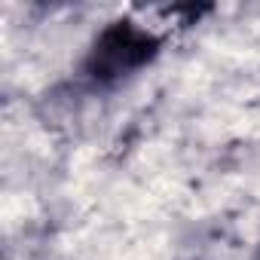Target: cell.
I'll use <instances>...</instances> for the list:
<instances>
[{
    "instance_id": "cell-1",
    "label": "cell",
    "mask_w": 260,
    "mask_h": 260,
    "mask_svg": "<svg viewBox=\"0 0 260 260\" xmlns=\"http://www.w3.org/2000/svg\"><path fill=\"white\" fill-rule=\"evenodd\" d=\"M162 34L138 19H113L89 43L80 77L95 92H110L147 71L162 55Z\"/></svg>"
},
{
    "instance_id": "cell-2",
    "label": "cell",
    "mask_w": 260,
    "mask_h": 260,
    "mask_svg": "<svg viewBox=\"0 0 260 260\" xmlns=\"http://www.w3.org/2000/svg\"><path fill=\"white\" fill-rule=\"evenodd\" d=\"M257 260H260V257H257Z\"/></svg>"
}]
</instances>
